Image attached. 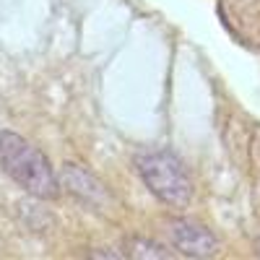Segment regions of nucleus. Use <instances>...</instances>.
<instances>
[{"label":"nucleus","mask_w":260,"mask_h":260,"mask_svg":"<svg viewBox=\"0 0 260 260\" xmlns=\"http://www.w3.org/2000/svg\"><path fill=\"white\" fill-rule=\"evenodd\" d=\"M127 255L130 257H172L169 250H164L159 242H151V240H141V237H133L127 240Z\"/></svg>","instance_id":"nucleus-5"},{"label":"nucleus","mask_w":260,"mask_h":260,"mask_svg":"<svg viewBox=\"0 0 260 260\" xmlns=\"http://www.w3.org/2000/svg\"><path fill=\"white\" fill-rule=\"evenodd\" d=\"M136 169L143 185L169 208H187L192 201V180L182 161L161 148H146L136 154Z\"/></svg>","instance_id":"nucleus-2"},{"label":"nucleus","mask_w":260,"mask_h":260,"mask_svg":"<svg viewBox=\"0 0 260 260\" xmlns=\"http://www.w3.org/2000/svg\"><path fill=\"white\" fill-rule=\"evenodd\" d=\"M62 182L68 187L76 198H81L86 206H104L110 201V195H107L104 185L91 175V172H86L83 167L78 164H65L62 169Z\"/></svg>","instance_id":"nucleus-4"},{"label":"nucleus","mask_w":260,"mask_h":260,"mask_svg":"<svg viewBox=\"0 0 260 260\" xmlns=\"http://www.w3.org/2000/svg\"><path fill=\"white\" fill-rule=\"evenodd\" d=\"M169 232H172V245L187 257H213L219 252V240L206 226L195 224V221L175 219Z\"/></svg>","instance_id":"nucleus-3"},{"label":"nucleus","mask_w":260,"mask_h":260,"mask_svg":"<svg viewBox=\"0 0 260 260\" xmlns=\"http://www.w3.org/2000/svg\"><path fill=\"white\" fill-rule=\"evenodd\" d=\"M0 167L3 172L21 185L26 192L37 195L42 201H52L60 192V180L50 167L47 156L26 138L3 130L0 133Z\"/></svg>","instance_id":"nucleus-1"},{"label":"nucleus","mask_w":260,"mask_h":260,"mask_svg":"<svg viewBox=\"0 0 260 260\" xmlns=\"http://www.w3.org/2000/svg\"><path fill=\"white\" fill-rule=\"evenodd\" d=\"M255 247H257V255H260V240H257V245H255Z\"/></svg>","instance_id":"nucleus-6"}]
</instances>
